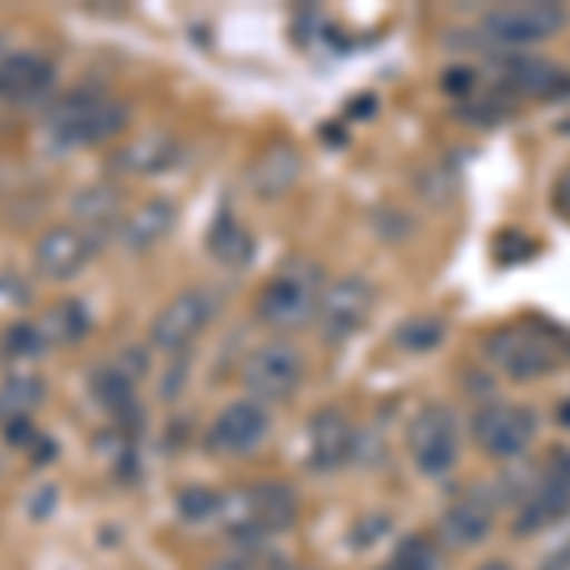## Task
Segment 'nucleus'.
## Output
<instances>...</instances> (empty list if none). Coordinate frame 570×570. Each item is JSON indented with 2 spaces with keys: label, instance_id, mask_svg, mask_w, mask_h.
<instances>
[{
  "label": "nucleus",
  "instance_id": "1",
  "mask_svg": "<svg viewBox=\"0 0 570 570\" xmlns=\"http://www.w3.org/2000/svg\"><path fill=\"white\" fill-rule=\"evenodd\" d=\"M126 126H130V107L104 91H69L46 115V130L53 141L72 145V149L104 145Z\"/></svg>",
  "mask_w": 570,
  "mask_h": 570
},
{
  "label": "nucleus",
  "instance_id": "2",
  "mask_svg": "<svg viewBox=\"0 0 570 570\" xmlns=\"http://www.w3.org/2000/svg\"><path fill=\"white\" fill-rule=\"evenodd\" d=\"M293 518H297V499H293V491L282 483L244 487V491L228 494L225 505H220L225 529L236 532L240 540L274 537V532L289 529Z\"/></svg>",
  "mask_w": 570,
  "mask_h": 570
},
{
  "label": "nucleus",
  "instance_id": "3",
  "mask_svg": "<svg viewBox=\"0 0 570 570\" xmlns=\"http://www.w3.org/2000/svg\"><path fill=\"white\" fill-rule=\"evenodd\" d=\"M320 278H324L320 266L308 259L282 266L259 293V320H266V324H274V327L308 324L320 312V301H324V282Z\"/></svg>",
  "mask_w": 570,
  "mask_h": 570
},
{
  "label": "nucleus",
  "instance_id": "4",
  "mask_svg": "<svg viewBox=\"0 0 570 570\" xmlns=\"http://www.w3.org/2000/svg\"><path fill=\"white\" fill-rule=\"evenodd\" d=\"M487 357L513 376V381H537L551 373L563 357V343L540 324H510L487 338Z\"/></svg>",
  "mask_w": 570,
  "mask_h": 570
},
{
  "label": "nucleus",
  "instance_id": "5",
  "mask_svg": "<svg viewBox=\"0 0 570 570\" xmlns=\"http://www.w3.org/2000/svg\"><path fill=\"white\" fill-rule=\"evenodd\" d=\"M217 297L209 289H183L168 305L156 312L149 327V343L164 354H183L202 335V327L214 320Z\"/></svg>",
  "mask_w": 570,
  "mask_h": 570
},
{
  "label": "nucleus",
  "instance_id": "6",
  "mask_svg": "<svg viewBox=\"0 0 570 570\" xmlns=\"http://www.w3.org/2000/svg\"><path fill=\"white\" fill-rule=\"evenodd\" d=\"M472 434L483 453L499 456V461H513L537 438V415L521 403H487V407L475 411Z\"/></svg>",
  "mask_w": 570,
  "mask_h": 570
},
{
  "label": "nucleus",
  "instance_id": "7",
  "mask_svg": "<svg viewBox=\"0 0 570 570\" xmlns=\"http://www.w3.org/2000/svg\"><path fill=\"white\" fill-rule=\"evenodd\" d=\"M376 308V289L365 278H338L324 289V301H320V331H324L327 343H346L351 335H357L365 324H370Z\"/></svg>",
  "mask_w": 570,
  "mask_h": 570
},
{
  "label": "nucleus",
  "instance_id": "8",
  "mask_svg": "<svg viewBox=\"0 0 570 570\" xmlns=\"http://www.w3.org/2000/svg\"><path fill=\"white\" fill-rule=\"evenodd\" d=\"M563 23V4H505L483 16V35L499 46H529L559 35Z\"/></svg>",
  "mask_w": 570,
  "mask_h": 570
},
{
  "label": "nucleus",
  "instance_id": "9",
  "mask_svg": "<svg viewBox=\"0 0 570 570\" xmlns=\"http://www.w3.org/2000/svg\"><path fill=\"white\" fill-rule=\"evenodd\" d=\"M305 376V357L293 351L289 343H263L244 357L240 381L247 392L259 400H285Z\"/></svg>",
  "mask_w": 570,
  "mask_h": 570
},
{
  "label": "nucleus",
  "instance_id": "10",
  "mask_svg": "<svg viewBox=\"0 0 570 570\" xmlns=\"http://www.w3.org/2000/svg\"><path fill=\"white\" fill-rule=\"evenodd\" d=\"M96 252L99 240L85 225H53L35 244V271L50 282H69L96 259Z\"/></svg>",
  "mask_w": 570,
  "mask_h": 570
},
{
  "label": "nucleus",
  "instance_id": "11",
  "mask_svg": "<svg viewBox=\"0 0 570 570\" xmlns=\"http://www.w3.org/2000/svg\"><path fill=\"white\" fill-rule=\"evenodd\" d=\"M411 456L415 468L426 475H445L456 464V419L441 403H426L415 419H411Z\"/></svg>",
  "mask_w": 570,
  "mask_h": 570
},
{
  "label": "nucleus",
  "instance_id": "12",
  "mask_svg": "<svg viewBox=\"0 0 570 570\" xmlns=\"http://www.w3.org/2000/svg\"><path fill=\"white\" fill-rule=\"evenodd\" d=\"M266 434H271V415L259 400H233L220 407V415L209 422L206 445L220 456H240L259 449Z\"/></svg>",
  "mask_w": 570,
  "mask_h": 570
},
{
  "label": "nucleus",
  "instance_id": "13",
  "mask_svg": "<svg viewBox=\"0 0 570 570\" xmlns=\"http://www.w3.org/2000/svg\"><path fill=\"white\" fill-rule=\"evenodd\" d=\"M567 513H570V453L556 449L544 475H540L537 491H532L529 505L521 510L518 532L529 537V532H540V529L556 525V521H563Z\"/></svg>",
  "mask_w": 570,
  "mask_h": 570
},
{
  "label": "nucleus",
  "instance_id": "14",
  "mask_svg": "<svg viewBox=\"0 0 570 570\" xmlns=\"http://www.w3.org/2000/svg\"><path fill=\"white\" fill-rule=\"evenodd\" d=\"M141 370H145V357L130 351V354L115 357V362L99 365L96 376H91L96 400L122 422L118 430H126V434H130V422L137 419V376H141Z\"/></svg>",
  "mask_w": 570,
  "mask_h": 570
},
{
  "label": "nucleus",
  "instance_id": "15",
  "mask_svg": "<svg viewBox=\"0 0 570 570\" xmlns=\"http://www.w3.org/2000/svg\"><path fill=\"white\" fill-rule=\"evenodd\" d=\"M58 80V69L46 53L16 50L0 58V104H31L42 99Z\"/></svg>",
  "mask_w": 570,
  "mask_h": 570
},
{
  "label": "nucleus",
  "instance_id": "16",
  "mask_svg": "<svg viewBox=\"0 0 570 570\" xmlns=\"http://www.w3.org/2000/svg\"><path fill=\"white\" fill-rule=\"evenodd\" d=\"M354 453V422L343 415L338 407L316 411L308 426V461L320 472H335L351 461Z\"/></svg>",
  "mask_w": 570,
  "mask_h": 570
},
{
  "label": "nucleus",
  "instance_id": "17",
  "mask_svg": "<svg viewBox=\"0 0 570 570\" xmlns=\"http://www.w3.org/2000/svg\"><path fill=\"white\" fill-rule=\"evenodd\" d=\"M499 80L505 88L521 91L532 99H563L570 91V77L556 61H540V58H513L499 66Z\"/></svg>",
  "mask_w": 570,
  "mask_h": 570
},
{
  "label": "nucleus",
  "instance_id": "18",
  "mask_svg": "<svg viewBox=\"0 0 570 570\" xmlns=\"http://www.w3.org/2000/svg\"><path fill=\"white\" fill-rule=\"evenodd\" d=\"M494 510L487 502V494H464L441 513V537L449 540L453 548H472L491 532Z\"/></svg>",
  "mask_w": 570,
  "mask_h": 570
},
{
  "label": "nucleus",
  "instance_id": "19",
  "mask_svg": "<svg viewBox=\"0 0 570 570\" xmlns=\"http://www.w3.org/2000/svg\"><path fill=\"white\" fill-rule=\"evenodd\" d=\"M46 400V384L42 376L35 373H12L4 384H0V426H20V422H31L35 411L42 407Z\"/></svg>",
  "mask_w": 570,
  "mask_h": 570
},
{
  "label": "nucleus",
  "instance_id": "20",
  "mask_svg": "<svg viewBox=\"0 0 570 570\" xmlns=\"http://www.w3.org/2000/svg\"><path fill=\"white\" fill-rule=\"evenodd\" d=\"M206 247L220 266H247L255 255L252 233H247V228L228 214V209H220V214L214 217V225H209V233H206Z\"/></svg>",
  "mask_w": 570,
  "mask_h": 570
},
{
  "label": "nucleus",
  "instance_id": "21",
  "mask_svg": "<svg viewBox=\"0 0 570 570\" xmlns=\"http://www.w3.org/2000/svg\"><path fill=\"white\" fill-rule=\"evenodd\" d=\"M171 225H176V206H171L168 198H153V202H145L134 217H126L122 240L130 252H145V247H153L156 240H164V236L171 233Z\"/></svg>",
  "mask_w": 570,
  "mask_h": 570
},
{
  "label": "nucleus",
  "instance_id": "22",
  "mask_svg": "<svg viewBox=\"0 0 570 570\" xmlns=\"http://www.w3.org/2000/svg\"><path fill=\"white\" fill-rule=\"evenodd\" d=\"M72 214L85 220V228L96 240H104L107 233H115L118 217H122V195H118L115 187L96 183V187L80 190V195L72 198Z\"/></svg>",
  "mask_w": 570,
  "mask_h": 570
},
{
  "label": "nucleus",
  "instance_id": "23",
  "mask_svg": "<svg viewBox=\"0 0 570 570\" xmlns=\"http://www.w3.org/2000/svg\"><path fill=\"white\" fill-rule=\"evenodd\" d=\"M297 171H301L297 153H293L289 145H278V149L263 153L259 160H255V168H252V190L259 198H274V195H282V190L293 187Z\"/></svg>",
  "mask_w": 570,
  "mask_h": 570
},
{
  "label": "nucleus",
  "instance_id": "24",
  "mask_svg": "<svg viewBox=\"0 0 570 570\" xmlns=\"http://www.w3.org/2000/svg\"><path fill=\"white\" fill-rule=\"evenodd\" d=\"M176 160H179V145H171L168 137H145V141L118 153L115 164L122 171H134V176H156V171H168Z\"/></svg>",
  "mask_w": 570,
  "mask_h": 570
},
{
  "label": "nucleus",
  "instance_id": "25",
  "mask_svg": "<svg viewBox=\"0 0 570 570\" xmlns=\"http://www.w3.org/2000/svg\"><path fill=\"white\" fill-rule=\"evenodd\" d=\"M39 327H42L46 343H77V338H85V331H88L85 301H61V305H53Z\"/></svg>",
  "mask_w": 570,
  "mask_h": 570
},
{
  "label": "nucleus",
  "instance_id": "26",
  "mask_svg": "<svg viewBox=\"0 0 570 570\" xmlns=\"http://www.w3.org/2000/svg\"><path fill=\"white\" fill-rule=\"evenodd\" d=\"M220 505L225 494H217L214 487H187L176 499V510L187 525H206V521H220Z\"/></svg>",
  "mask_w": 570,
  "mask_h": 570
},
{
  "label": "nucleus",
  "instance_id": "27",
  "mask_svg": "<svg viewBox=\"0 0 570 570\" xmlns=\"http://www.w3.org/2000/svg\"><path fill=\"white\" fill-rule=\"evenodd\" d=\"M445 338V324L438 316H411L407 324L395 327V343L411 354H422V351H434V346Z\"/></svg>",
  "mask_w": 570,
  "mask_h": 570
},
{
  "label": "nucleus",
  "instance_id": "28",
  "mask_svg": "<svg viewBox=\"0 0 570 570\" xmlns=\"http://www.w3.org/2000/svg\"><path fill=\"white\" fill-rule=\"evenodd\" d=\"M46 335L39 324H12L4 331V338H0V354L8 357V362H31V357H39L46 351Z\"/></svg>",
  "mask_w": 570,
  "mask_h": 570
},
{
  "label": "nucleus",
  "instance_id": "29",
  "mask_svg": "<svg viewBox=\"0 0 570 570\" xmlns=\"http://www.w3.org/2000/svg\"><path fill=\"white\" fill-rule=\"evenodd\" d=\"M384 570H438V559L430 551L426 540H407L400 551L392 556V563Z\"/></svg>",
  "mask_w": 570,
  "mask_h": 570
},
{
  "label": "nucleus",
  "instance_id": "30",
  "mask_svg": "<svg viewBox=\"0 0 570 570\" xmlns=\"http://www.w3.org/2000/svg\"><path fill=\"white\" fill-rule=\"evenodd\" d=\"M551 206H556L559 217L570 220V168H563V176H559L556 187H551Z\"/></svg>",
  "mask_w": 570,
  "mask_h": 570
},
{
  "label": "nucleus",
  "instance_id": "31",
  "mask_svg": "<svg viewBox=\"0 0 570 570\" xmlns=\"http://www.w3.org/2000/svg\"><path fill=\"white\" fill-rule=\"evenodd\" d=\"M480 570H513V567H505V563H483Z\"/></svg>",
  "mask_w": 570,
  "mask_h": 570
},
{
  "label": "nucleus",
  "instance_id": "32",
  "mask_svg": "<svg viewBox=\"0 0 570 570\" xmlns=\"http://www.w3.org/2000/svg\"><path fill=\"white\" fill-rule=\"evenodd\" d=\"M271 570H305V567H285V563H282V567H271Z\"/></svg>",
  "mask_w": 570,
  "mask_h": 570
},
{
  "label": "nucleus",
  "instance_id": "33",
  "mask_svg": "<svg viewBox=\"0 0 570 570\" xmlns=\"http://www.w3.org/2000/svg\"><path fill=\"white\" fill-rule=\"evenodd\" d=\"M563 422H570V407H567V411H563Z\"/></svg>",
  "mask_w": 570,
  "mask_h": 570
}]
</instances>
